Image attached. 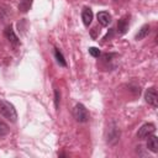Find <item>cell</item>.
Segmentation results:
<instances>
[{"instance_id":"15","label":"cell","mask_w":158,"mask_h":158,"mask_svg":"<svg viewBox=\"0 0 158 158\" xmlns=\"http://www.w3.org/2000/svg\"><path fill=\"white\" fill-rule=\"evenodd\" d=\"M59 101H60V94H59L58 89H56V90H54V106H56L57 110H58V107H59Z\"/></svg>"},{"instance_id":"1","label":"cell","mask_w":158,"mask_h":158,"mask_svg":"<svg viewBox=\"0 0 158 158\" xmlns=\"http://www.w3.org/2000/svg\"><path fill=\"white\" fill-rule=\"evenodd\" d=\"M0 115L10 122H16L17 120V112L15 106L6 100H0Z\"/></svg>"},{"instance_id":"16","label":"cell","mask_w":158,"mask_h":158,"mask_svg":"<svg viewBox=\"0 0 158 158\" xmlns=\"http://www.w3.org/2000/svg\"><path fill=\"white\" fill-rule=\"evenodd\" d=\"M89 53H90V56H93V57H95V58H99L100 57V51L98 49V48H95V47H90L89 48Z\"/></svg>"},{"instance_id":"14","label":"cell","mask_w":158,"mask_h":158,"mask_svg":"<svg viewBox=\"0 0 158 158\" xmlns=\"http://www.w3.org/2000/svg\"><path fill=\"white\" fill-rule=\"evenodd\" d=\"M7 133H9V126H7L4 121L0 120V137L6 136Z\"/></svg>"},{"instance_id":"6","label":"cell","mask_w":158,"mask_h":158,"mask_svg":"<svg viewBox=\"0 0 158 158\" xmlns=\"http://www.w3.org/2000/svg\"><path fill=\"white\" fill-rule=\"evenodd\" d=\"M4 36L6 37V40H7L14 47H17V46L20 44V40H19V37L15 35V32H14L11 25L7 26V27L5 28V31H4Z\"/></svg>"},{"instance_id":"9","label":"cell","mask_w":158,"mask_h":158,"mask_svg":"<svg viewBox=\"0 0 158 158\" xmlns=\"http://www.w3.org/2000/svg\"><path fill=\"white\" fill-rule=\"evenodd\" d=\"M98 21L101 26H107L111 22V15L107 11H100L98 12Z\"/></svg>"},{"instance_id":"8","label":"cell","mask_w":158,"mask_h":158,"mask_svg":"<svg viewBox=\"0 0 158 158\" xmlns=\"http://www.w3.org/2000/svg\"><path fill=\"white\" fill-rule=\"evenodd\" d=\"M93 11L90 7H84L83 11H81V20H83V23L85 26H89L93 21Z\"/></svg>"},{"instance_id":"5","label":"cell","mask_w":158,"mask_h":158,"mask_svg":"<svg viewBox=\"0 0 158 158\" xmlns=\"http://www.w3.org/2000/svg\"><path fill=\"white\" fill-rule=\"evenodd\" d=\"M144 99L149 105H152L153 107H157V105H158V95H157V90L154 88H149V89L146 90Z\"/></svg>"},{"instance_id":"12","label":"cell","mask_w":158,"mask_h":158,"mask_svg":"<svg viewBox=\"0 0 158 158\" xmlns=\"http://www.w3.org/2000/svg\"><path fill=\"white\" fill-rule=\"evenodd\" d=\"M54 57H56L57 63H58L59 65L67 67V62H65V59H64V56L62 54V52H60L58 48H54Z\"/></svg>"},{"instance_id":"10","label":"cell","mask_w":158,"mask_h":158,"mask_svg":"<svg viewBox=\"0 0 158 158\" xmlns=\"http://www.w3.org/2000/svg\"><path fill=\"white\" fill-rule=\"evenodd\" d=\"M147 148L153 152V153H157L158 152V138L153 135H151L148 137V141H147Z\"/></svg>"},{"instance_id":"18","label":"cell","mask_w":158,"mask_h":158,"mask_svg":"<svg viewBox=\"0 0 158 158\" xmlns=\"http://www.w3.org/2000/svg\"><path fill=\"white\" fill-rule=\"evenodd\" d=\"M115 1H118V0H115Z\"/></svg>"},{"instance_id":"7","label":"cell","mask_w":158,"mask_h":158,"mask_svg":"<svg viewBox=\"0 0 158 158\" xmlns=\"http://www.w3.org/2000/svg\"><path fill=\"white\" fill-rule=\"evenodd\" d=\"M130 26V16H123L117 21V33L118 35H125L128 30Z\"/></svg>"},{"instance_id":"2","label":"cell","mask_w":158,"mask_h":158,"mask_svg":"<svg viewBox=\"0 0 158 158\" xmlns=\"http://www.w3.org/2000/svg\"><path fill=\"white\" fill-rule=\"evenodd\" d=\"M120 128L117 127V125L112 121L109 127H107V132H106V141L109 144H115L118 139H120Z\"/></svg>"},{"instance_id":"4","label":"cell","mask_w":158,"mask_h":158,"mask_svg":"<svg viewBox=\"0 0 158 158\" xmlns=\"http://www.w3.org/2000/svg\"><path fill=\"white\" fill-rule=\"evenodd\" d=\"M156 131V126L154 123H144L139 128H138V132H137V137L139 139H144V138H148L151 135H153Z\"/></svg>"},{"instance_id":"13","label":"cell","mask_w":158,"mask_h":158,"mask_svg":"<svg viewBox=\"0 0 158 158\" xmlns=\"http://www.w3.org/2000/svg\"><path fill=\"white\" fill-rule=\"evenodd\" d=\"M31 5H32V0H21L19 4V10L21 12H27L31 9Z\"/></svg>"},{"instance_id":"11","label":"cell","mask_w":158,"mask_h":158,"mask_svg":"<svg viewBox=\"0 0 158 158\" xmlns=\"http://www.w3.org/2000/svg\"><path fill=\"white\" fill-rule=\"evenodd\" d=\"M149 31H151L149 25H143V26L138 30V32L136 33L135 40H136V41H141V40H143L144 37H147V36L149 35Z\"/></svg>"},{"instance_id":"17","label":"cell","mask_w":158,"mask_h":158,"mask_svg":"<svg viewBox=\"0 0 158 158\" xmlns=\"http://www.w3.org/2000/svg\"><path fill=\"white\" fill-rule=\"evenodd\" d=\"M112 36H114V28H110V30H109V32L106 33V36L104 37V40H109V38H111Z\"/></svg>"},{"instance_id":"3","label":"cell","mask_w":158,"mask_h":158,"mask_svg":"<svg viewBox=\"0 0 158 158\" xmlns=\"http://www.w3.org/2000/svg\"><path fill=\"white\" fill-rule=\"evenodd\" d=\"M73 116L78 122H86L89 120V112L83 104H77L73 109Z\"/></svg>"}]
</instances>
